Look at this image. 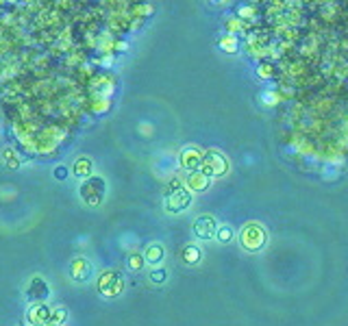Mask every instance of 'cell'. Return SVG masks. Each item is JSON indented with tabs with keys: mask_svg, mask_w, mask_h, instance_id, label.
<instances>
[{
	"mask_svg": "<svg viewBox=\"0 0 348 326\" xmlns=\"http://www.w3.org/2000/svg\"><path fill=\"white\" fill-rule=\"evenodd\" d=\"M263 241H265V233H263V229L261 226H257V224H248L246 229L242 231V243L248 250H257V248H261L263 246Z\"/></svg>",
	"mask_w": 348,
	"mask_h": 326,
	"instance_id": "6da1fadb",
	"label": "cell"
},
{
	"mask_svg": "<svg viewBox=\"0 0 348 326\" xmlns=\"http://www.w3.org/2000/svg\"><path fill=\"white\" fill-rule=\"evenodd\" d=\"M194 231L198 237H203V239H209V237H214L216 235V222L211 220V217H200V220L194 224Z\"/></svg>",
	"mask_w": 348,
	"mask_h": 326,
	"instance_id": "7a4b0ae2",
	"label": "cell"
},
{
	"mask_svg": "<svg viewBox=\"0 0 348 326\" xmlns=\"http://www.w3.org/2000/svg\"><path fill=\"white\" fill-rule=\"evenodd\" d=\"M207 159H211V163H207V168H205L209 174H222V172L226 170V161L220 157L218 152H211V155H209Z\"/></svg>",
	"mask_w": 348,
	"mask_h": 326,
	"instance_id": "3957f363",
	"label": "cell"
},
{
	"mask_svg": "<svg viewBox=\"0 0 348 326\" xmlns=\"http://www.w3.org/2000/svg\"><path fill=\"white\" fill-rule=\"evenodd\" d=\"M163 252H161V246H148L146 248V259L148 261H161Z\"/></svg>",
	"mask_w": 348,
	"mask_h": 326,
	"instance_id": "277c9868",
	"label": "cell"
},
{
	"mask_svg": "<svg viewBox=\"0 0 348 326\" xmlns=\"http://www.w3.org/2000/svg\"><path fill=\"white\" fill-rule=\"evenodd\" d=\"M198 259H200V250H198L196 246L185 248V261H189V263H196Z\"/></svg>",
	"mask_w": 348,
	"mask_h": 326,
	"instance_id": "5b68a950",
	"label": "cell"
},
{
	"mask_svg": "<svg viewBox=\"0 0 348 326\" xmlns=\"http://www.w3.org/2000/svg\"><path fill=\"white\" fill-rule=\"evenodd\" d=\"M189 183H191V187H194V189H205V187H207V178L196 174V176L189 178Z\"/></svg>",
	"mask_w": 348,
	"mask_h": 326,
	"instance_id": "8992f818",
	"label": "cell"
},
{
	"mask_svg": "<svg viewBox=\"0 0 348 326\" xmlns=\"http://www.w3.org/2000/svg\"><path fill=\"white\" fill-rule=\"evenodd\" d=\"M218 237H220V241H231V237H233V231L228 229V226H222V229L218 231Z\"/></svg>",
	"mask_w": 348,
	"mask_h": 326,
	"instance_id": "52a82bcc",
	"label": "cell"
},
{
	"mask_svg": "<svg viewBox=\"0 0 348 326\" xmlns=\"http://www.w3.org/2000/svg\"><path fill=\"white\" fill-rule=\"evenodd\" d=\"M87 166H89V161H79L76 163V174H81V172H87Z\"/></svg>",
	"mask_w": 348,
	"mask_h": 326,
	"instance_id": "ba28073f",
	"label": "cell"
},
{
	"mask_svg": "<svg viewBox=\"0 0 348 326\" xmlns=\"http://www.w3.org/2000/svg\"><path fill=\"white\" fill-rule=\"evenodd\" d=\"M163 278H166V272H154L152 274V280H157V283H161Z\"/></svg>",
	"mask_w": 348,
	"mask_h": 326,
	"instance_id": "9c48e42d",
	"label": "cell"
}]
</instances>
